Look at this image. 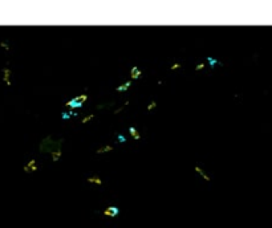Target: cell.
Returning a JSON list of instances; mask_svg holds the SVG:
<instances>
[{
    "instance_id": "44dd1931",
    "label": "cell",
    "mask_w": 272,
    "mask_h": 228,
    "mask_svg": "<svg viewBox=\"0 0 272 228\" xmlns=\"http://www.w3.org/2000/svg\"><path fill=\"white\" fill-rule=\"evenodd\" d=\"M0 47H1V48H4L5 51H9V49H11L9 44H8L7 41H1V42H0Z\"/></svg>"
},
{
    "instance_id": "7c38bea8",
    "label": "cell",
    "mask_w": 272,
    "mask_h": 228,
    "mask_svg": "<svg viewBox=\"0 0 272 228\" xmlns=\"http://www.w3.org/2000/svg\"><path fill=\"white\" fill-rule=\"evenodd\" d=\"M61 155H62L61 149H56L51 152V156H52V161H53V162H59V159L61 158Z\"/></svg>"
},
{
    "instance_id": "9c48e42d",
    "label": "cell",
    "mask_w": 272,
    "mask_h": 228,
    "mask_svg": "<svg viewBox=\"0 0 272 228\" xmlns=\"http://www.w3.org/2000/svg\"><path fill=\"white\" fill-rule=\"evenodd\" d=\"M131 86V80H129V81H126V82L121 84V85H118V86H116V92H118V93H122V92H126V90L129 89V88Z\"/></svg>"
},
{
    "instance_id": "7402d4cb",
    "label": "cell",
    "mask_w": 272,
    "mask_h": 228,
    "mask_svg": "<svg viewBox=\"0 0 272 228\" xmlns=\"http://www.w3.org/2000/svg\"><path fill=\"white\" fill-rule=\"evenodd\" d=\"M204 66H206V64H204V62H199V64L195 66V70H196V72H198V70H202V69H204Z\"/></svg>"
},
{
    "instance_id": "5b68a950",
    "label": "cell",
    "mask_w": 272,
    "mask_h": 228,
    "mask_svg": "<svg viewBox=\"0 0 272 228\" xmlns=\"http://www.w3.org/2000/svg\"><path fill=\"white\" fill-rule=\"evenodd\" d=\"M23 170H24V173L29 174V173H35V171H37V165H36V159H31L29 162L25 165L24 167H23Z\"/></svg>"
},
{
    "instance_id": "8992f818",
    "label": "cell",
    "mask_w": 272,
    "mask_h": 228,
    "mask_svg": "<svg viewBox=\"0 0 272 228\" xmlns=\"http://www.w3.org/2000/svg\"><path fill=\"white\" fill-rule=\"evenodd\" d=\"M141 76H142V70L139 69L137 65H134L130 69V78L131 80H138V78H141Z\"/></svg>"
},
{
    "instance_id": "4fadbf2b",
    "label": "cell",
    "mask_w": 272,
    "mask_h": 228,
    "mask_svg": "<svg viewBox=\"0 0 272 228\" xmlns=\"http://www.w3.org/2000/svg\"><path fill=\"white\" fill-rule=\"evenodd\" d=\"M129 133H130V135L134 139H141V134L138 133V130L134 127V126H130V127H129Z\"/></svg>"
},
{
    "instance_id": "d6986e66",
    "label": "cell",
    "mask_w": 272,
    "mask_h": 228,
    "mask_svg": "<svg viewBox=\"0 0 272 228\" xmlns=\"http://www.w3.org/2000/svg\"><path fill=\"white\" fill-rule=\"evenodd\" d=\"M117 139H118V142H120V143H125V142H126V137H125L124 134H121V133H120V134H117Z\"/></svg>"
},
{
    "instance_id": "ffe728a7",
    "label": "cell",
    "mask_w": 272,
    "mask_h": 228,
    "mask_svg": "<svg viewBox=\"0 0 272 228\" xmlns=\"http://www.w3.org/2000/svg\"><path fill=\"white\" fill-rule=\"evenodd\" d=\"M182 68V65L179 64V62H174L171 66H170V70H177V69H181Z\"/></svg>"
},
{
    "instance_id": "7a4b0ae2",
    "label": "cell",
    "mask_w": 272,
    "mask_h": 228,
    "mask_svg": "<svg viewBox=\"0 0 272 228\" xmlns=\"http://www.w3.org/2000/svg\"><path fill=\"white\" fill-rule=\"evenodd\" d=\"M88 100V96L85 93L80 94L77 97H73L72 100H69L65 102V107H69V110H73V109H78V107L83 106V104Z\"/></svg>"
},
{
    "instance_id": "ba28073f",
    "label": "cell",
    "mask_w": 272,
    "mask_h": 228,
    "mask_svg": "<svg viewBox=\"0 0 272 228\" xmlns=\"http://www.w3.org/2000/svg\"><path fill=\"white\" fill-rule=\"evenodd\" d=\"M78 115V113L74 110H68V111H62L61 113V119H64V121H68V119H70L72 117H77Z\"/></svg>"
},
{
    "instance_id": "3957f363",
    "label": "cell",
    "mask_w": 272,
    "mask_h": 228,
    "mask_svg": "<svg viewBox=\"0 0 272 228\" xmlns=\"http://www.w3.org/2000/svg\"><path fill=\"white\" fill-rule=\"evenodd\" d=\"M120 214V208L116 207V206H109L104 210V215L105 216H109V218H116Z\"/></svg>"
},
{
    "instance_id": "ac0fdd59",
    "label": "cell",
    "mask_w": 272,
    "mask_h": 228,
    "mask_svg": "<svg viewBox=\"0 0 272 228\" xmlns=\"http://www.w3.org/2000/svg\"><path fill=\"white\" fill-rule=\"evenodd\" d=\"M128 105H129V101H126V102H125V104L122 105V106L117 107V109H116V110H114V114H118V113H120V111H122V110H124V109H125V107L128 106Z\"/></svg>"
},
{
    "instance_id": "52a82bcc",
    "label": "cell",
    "mask_w": 272,
    "mask_h": 228,
    "mask_svg": "<svg viewBox=\"0 0 272 228\" xmlns=\"http://www.w3.org/2000/svg\"><path fill=\"white\" fill-rule=\"evenodd\" d=\"M194 170H195V173H196V174H199V175L202 176V178H203V179L206 180V182H211V178H210V175H207V174L204 173V170L202 169V167H200V166H198V165H195V166H194Z\"/></svg>"
},
{
    "instance_id": "30bf717a",
    "label": "cell",
    "mask_w": 272,
    "mask_h": 228,
    "mask_svg": "<svg viewBox=\"0 0 272 228\" xmlns=\"http://www.w3.org/2000/svg\"><path fill=\"white\" fill-rule=\"evenodd\" d=\"M86 182L90 184H97V186H102L104 184V180L100 176H89V178H86Z\"/></svg>"
},
{
    "instance_id": "e0dca14e",
    "label": "cell",
    "mask_w": 272,
    "mask_h": 228,
    "mask_svg": "<svg viewBox=\"0 0 272 228\" xmlns=\"http://www.w3.org/2000/svg\"><path fill=\"white\" fill-rule=\"evenodd\" d=\"M108 106H114V101H110L108 104H98L97 105V109H104V107H108Z\"/></svg>"
},
{
    "instance_id": "2e32d148",
    "label": "cell",
    "mask_w": 272,
    "mask_h": 228,
    "mask_svg": "<svg viewBox=\"0 0 272 228\" xmlns=\"http://www.w3.org/2000/svg\"><path fill=\"white\" fill-rule=\"evenodd\" d=\"M155 107H157V101H152L150 104L146 106V110L148 111H152V110H154Z\"/></svg>"
},
{
    "instance_id": "8fae6325",
    "label": "cell",
    "mask_w": 272,
    "mask_h": 228,
    "mask_svg": "<svg viewBox=\"0 0 272 228\" xmlns=\"http://www.w3.org/2000/svg\"><path fill=\"white\" fill-rule=\"evenodd\" d=\"M113 150H114L113 145H105V146H101L100 149H97L96 154H104V152H109V151H113Z\"/></svg>"
},
{
    "instance_id": "5bb4252c",
    "label": "cell",
    "mask_w": 272,
    "mask_h": 228,
    "mask_svg": "<svg viewBox=\"0 0 272 228\" xmlns=\"http://www.w3.org/2000/svg\"><path fill=\"white\" fill-rule=\"evenodd\" d=\"M207 61H208V64H210L211 68H215L217 65H223V64H222L219 60L214 59V57H211V56H208V57H207Z\"/></svg>"
},
{
    "instance_id": "9a60e30c",
    "label": "cell",
    "mask_w": 272,
    "mask_h": 228,
    "mask_svg": "<svg viewBox=\"0 0 272 228\" xmlns=\"http://www.w3.org/2000/svg\"><path fill=\"white\" fill-rule=\"evenodd\" d=\"M93 118H94V114H88V115H85V117H84L83 119H81V123H83V125L88 123V122L92 121Z\"/></svg>"
},
{
    "instance_id": "6da1fadb",
    "label": "cell",
    "mask_w": 272,
    "mask_h": 228,
    "mask_svg": "<svg viewBox=\"0 0 272 228\" xmlns=\"http://www.w3.org/2000/svg\"><path fill=\"white\" fill-rule=\"evenodd\" d=\"M64 143V139H59V141H53L51 138V135H48L45 139H43L40 143V151L41 152H49L51 154L53 150L61 149V145Z\"/></svg>"
},
{
    "instance_id": "277c9868",
    "label": "cell",
    "mask_w": 272,
    "mask_h": 228,
    "mask_svg": "<svg viewBox=\"0 0 272 228\" xmlns=\"http://www.w3.org/2000/svg\"><path fill=\"white\" fill-rule=\"evenodd\" d=\"M3 81H4V84L7 85V86H11L12 85V81H11V77H12V70L8 68V66H5V68H3Z\"/></svg>"
}]
</instances>
